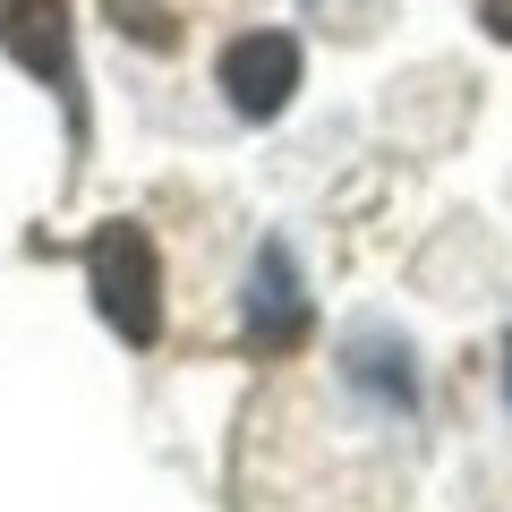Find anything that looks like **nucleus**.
<instances>
[{"mask_svg": "<svg viewBox=\"0 0 512 512\" xmlns=\"http://www.w3.org/2000/svg\"><path fill=\"white\" fill-rule=\"evenodd\" d=\"M86 282H94L103 325L120 333L128 350H154V342H163V256H154L146 222H94Z\"/></svg>", "mask_w": 512, "mask_h": 512, "instance_id": "obj_1", "label": "nucleus"}, {"mask_svg": "<svg viewBox=\"0 0 512 512\" xmlns=\"http://www.w3.org/2000/svg\"><path fill=\"white\" fill-rule=\"evenodd\" d=\"M308 325H316V308H308V282H299L291 239H256L248 291H239V342H248L256 359H282V350L308 342Z\"/></svg>", "mask_w": 512, "mask_h": 512, "instance_id": "obj_2", "label": "nucleus"}, {"mask_svg": "<svg viewBox=\"0 0 512 512\" xmlns=\"http://www.w3.org/2000/svg\"><path fill=\"white\" fill-rule=\"evenodd\" d=\"M0 52L18 60L35 86L60 94L69 128L86 137V94H77V35H69V0H0Z\"/></svg>", "mask_w": 512, "mask_h": 512, "instance_id": "obj_3", "label": "nucleus"}, {"mask_svg": "<svg viewBox=\"0 0 512 512\" xmlns=\"http://www.w3.org/2000/svg\"><path fill=\"white\" fill-rule=\"evenodd\" d=\"M214 77H222V103H231L239 120H274V111L299 94V35H282V26H248V35L222 43Z\"/></svg>", "mask_w": 512, "mask_h": 512, "instance_id": "obj_4", "label": "nucleus"}, {"mask_svg": "<svg viewBox=\"0 0 512 512\" xmlns=\"http://www.w3.org/2000/svg\"><path fill=\"white\" fill-rule=\"evenodd\" d=\"M342 384L384 419H419V359H410V342L393 325H359L342 342Z\"/></svg>", "mask_w": 512, "mask_h": 512, "instance_id": "obj_5", "label": "nucleus"}, {"mask_svg": "<svg viewBox=\"0 0 512 512\" xmlns=\"http://www.w3.org/2000/svg\"><path fill=\"white\" fill-rule=\"evenodd\" d=\"M103 9H111V26H120L128 43H154V52L180 43V18H171L163 0H103Z\"/></svg>", "mask_w": 512, "mask_h": 512, "instance_id": "obj_6", "label": "nucleus"}, {"mask_svg": "<svg viewBox=\"0 0 512 512\" xmlns=\"http://www.w3.org/2000/svg\"><path fill=\"white\" fill-rule=\"evenodd\" d=\"M478 18H487V35H495V43H512V0H487Z\"/></svg>", "mask_w": 512, "mask_h": 512, "instance_id": "obj_7", "label": "nucleus"}, {"mask_svg": "<svg viewBox=\"0 0 512 512\" xmlns=\"http://www.w3.org/2000/svg\"><path fill=\"white\" fill-rule=\"evenodd\" d=\"M504 402H512V333H504Z\"/></svg>", "mask_w": 512, "mask_h": 512, "instance_id": "obj_8", "label": "nucleus"}]
</instances>
